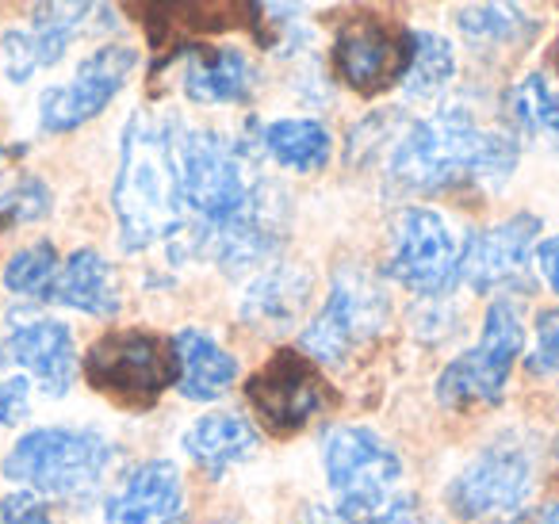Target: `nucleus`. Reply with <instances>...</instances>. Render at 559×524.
<instances>
[{
  "label": "nucleus",
  "mask_w": 559,
  "mask_h": 524,
  "mask_svg": "<svg viewBox=\"0 0 559 524\" xmlns=\"http://www.w3.org/2000/svg\"><path fill=\"white\" fill-rule=\"evenodd\" d=\"M261 146L292 172H322L334 157V139L319 119H272L261 127Z\"/></svg>",
  "instance_id": "obj_23"
},
{
  "label": "nucleus",
  "mask_w": 559,
  "mask_h": 524,
  "mask_svg": "<svg viewBox=\"0 0 559 524\" xmlns=\"http://www.w3.org/2000/svg\"><path fill=\"white\" fill-rule=\"evenodd\" d=\"M50 211V188L43 184L39 177H27L20 180L16 188L0 195V223L12 226V223H35Z\"/></svg>",
  "instance_id": "obj_28"
},
{
  "label": "nucleus",
  "mask_w": 559,
  "mask_h": 524,
  "mask_svg": "<svg viewBox=\"0 0 559 524\" xmlns=\"http://www.w3.org/2000/svg\"><path fill=\"white\" fill-rule=\"evenodd\" d=\"M388 322V295L365 269H337L319 318L304 330V353L319 364H342Z\"/></svg>",
  "instance_id": "obj_9"
},
{
  "label": "nucleus",
  "mask_w": 559,
  "mask_h": 524,
  "mask_svg": "<svg viewBox=\"0 0 559 524\" xmlns=\"http://www.w3.org/2000/svg\"><path fill=\"white\" fill-rule=\"evenodd\" d=\"M0 524H58L55 509L39 498V493H9L0 498Z\"/></svg>",
  "instance_id": "obj_30"
},
{
  "label": "nucleus",
  "mask_w": 559,
  "mask_h": 524,
  "mask_svg": "<svg viewBox=\"0 0 559 524\" xmlns=\"http://www.w3.org/2000/svg\"><path fill=\"white\" fill-rule=\"evenodd\" d=\"M551 73H556V81H559V35H556V43H551Z\"/></svg>",
  "instance_id": "obj_35"
},
{
  "label": "nucleus",
  "mask_w": 559,
  "mask_h": 524,
  "mask_svg": "<svg viewBox=\"0 0 559 524\" xmlns=\"http://www.w3.org/2000/svg\"><path fill=\"white\" fill-rule=\"evenodd\" d=\"M246 398L272 432H296L322 414L330 402V386L304 353H276L246 383Z\"/></svg>",
  "instance_id": "obj_13"
},
{
  "label": "nucleus",
  "mask_w": 559,
  "mask_h": 524,
  "mask_svg": "<svg viewBox=\"0 0 559 524\" xmlns=\"http://www.w3.org/2000/svg\"><path fill=\"white\" fill-rule=\"evenodd\" d=\"M536 238H540L536 215H513L506 223L472 234L464 241L460 279H467V287L479 295H502L510 287H521L536 257Z\"/></svg>",
  "instance_id": "obj_15"
},
{
  "label": "nucleus",
  "mask_w": 559,
  "mask_h": 524,
  "mask_svg": "<svg viewBox=\"0 0 559 524\" xmlns=\"http://www.w3.org/2000/svg\"><path fill=\"white\" fill-rule=\"evenodd\" d=\"M185 513V478L177 463L146 460L123 475L108 498V524H173Z\"/></svg>",
  "instance_id": "obj_17"
},
{
  "label": "nucleus",
  "mask_w": 559,
  "mask_h": 524,
  "mask_svg": "<svg viewBox=\"0 0 559 524\" xmlns=\"http://www.w3.org/2000/svg\"><path fill=\"white\" fill-rule=\"evenodd\" d=\"M518 139L498 127H483L472 111L444 108L429 119L403 123L388 150L391 184L406 192H452L460 184H506L518 169Z\"/></svg>",
  "instance_id": "obj_2"
},
{
  "label": "nucleus",
  "mask_w": 559,
  "mask_h": 524,
  "mask_svg": "<svg viewBox=\"0 0 559 524\" xmlns=\"http://www.w3.org/2000/svg\"><path fill=\"white\" fill-rule=\"evenodd\" d=\"M173 524H180V521H173Z\"/></svg>",
  "instance_id": "obj_37"
},
{
  "label": "nucleus",
  "mask_w": 559,
  "mask_h": 524,
  "mask_svg": "<svg viewBox=\"0 0 559 524\" xmlns=\"http://www.w3.org/2000/svg\"><path fill=\"white\" fill-rule=\"evenodd\" d=\"M100 12L104 9H96V4H39L32 16V27H12L0 39L4 78L12 85H27L35 73L62 62L73 39H81L85 32H96V24H88V20H96Z\"/></svg>",
  "instance_id": "obj_14"
},
{
  "label": "nucleus",
  "mask_w": 559,
  "mask_h": 524,
  "mask_svg": "<svg viewBox=\"0 0 559 524\" xmlns=\"http://www.w3.org/2000/svg\"><path fill=\"white\" fill-rule=\"evenodd\" d=\"M456 27L475 47L502 50V47H513V43L533 39L536 20H528L525 12L513 9V4H467V9H456Z\"/></svg>",
  "instance_id": "obj_25"
},
{
  "label": "nucleus",
  "mask_w": 559,
  "mask_h": 524,
  "mask_svg": "<svg viewBox=\"0 0 559 524\" xmlns=\"http://www.w3.org/2000/svg\"><path fill=\"white\" fill-rule=\"evenodd\" d=\"M506 111L521 134L559 146V88L544 73H528L518 85H510Z\"/></svg>",
  "instance_id": "obj_24"
},
{
  "label": "nucleus",
  "mask_w": 559,
  "mask_h": 524,
  "mask_svg": "<svg viewBox=\"0 0 559 524\" xmlns=\"http://www.w3.org/2000/svg\"><path fill=\"white\" fill-rule=\"evenodd\" d=\"M307 299H311V279L299 269L280 264V269L264 272V276H257L249 284L246 299H241V318L253 322L261 333H276L296 322Z\"/></svg>",
  "instance_id": "obj_22"
},
{
  "label": "nucleus",
  "mask_w": 559,
  "mask_h": 524,
  "mask_svg": "<svg viewBox=\"0 0 559 524\" xmlns=\"http://www.w3.org/2000/svg\"><path fill=\"white\" fill-rule=\"evenodd\" d=\"M525 524H559V501H551V505H544L540 513H533Z\"/></svg>",
  "instance_id": "obj_34"
},
{
  "label": "nucleus",
  "mask_w": 559,
  "mask_h": 524,
  "mask_svg": "<svg viewBox=\"0 0 559 524\" xmlns=\"http://www.w3.org/2000/svg\"><path fill=\"white\" fill-rule=\"evenodd\" d=\"M173 356H177V391L188 402H215L238 379V360L207 337L203 330H177L173 337Z\"/></svg>",
  "instance_id": "obj_19"
},
{
  "label": "nucleus",
  "mask_w": 559,
  "mask_h": 524,
  "mask_svg": "<svg viewBox=\"0 0 559 524\" xmlns=\"http://www.w3.org/2000/svg\"><path fill=\"white\" fill-rule=\"evenodd\" d=\"M464 246L452 234L449 218L433 207H406L391 230L388 272L414 295L441 299L460 284Z\"/></svg>",
  "instance_id": "obj_10"
},
{
  "label": "nucleus",
  "mask_w": 559,
  "mask_h": 524,
  "mask_svg": "<svg viewBox=\"0 0 559 524\" xmlns=\"http://www.w3.org/2000/svg\"><path fill=\"white\" fill-rule=\"evenodd\" d=\"M180 223L165 249L177 264L211 261L226 272L257 269L280 249V203L253 154L218 131L169 119Z\"/></svg>",
  "instance_id": "obj_1"
},
{
  "label": "nucleus",
  "mask_w": 559,
  "mask_h": 524,
  "mask_svg": "<svg viewBox=\"0 0 559 524\" xmlns=\"http://www.w3.org/2000/svg\"><path fill=\"white\" fill-rule=\"evenodd\" d=\"M525 353V322L510 299H495L483 318V333L467 353H460L437 379V398L449 409H483L502 402L518 356Z\"/></svg>",
  "instance_id": "obj_6"
},
{
  "label": "nucleus",
  "mask_w": 559,
  "mask_h": 524,
  "mask_svg": "<svg viewBox=\"0 0 559 524\" xmlns=\"http://www.w3.org/2000/svg\"><path fill=\"white\" fill-rule=\"evenodd\" d=\"M456 78V47L437 32H414V58L403 93L411 100H437Z\"/></svg>",
  "instance_id": "obj_26"
},
{
  "label": "nucleus",
  "mask_w": 559,
  "mask_h": 524,
  "mask_svg": "<svg viewBox=\"0 0 559 524\" xmlns=\"http://www.w3.org/2000/svg\"><path fill=\"white\" fill-rule=\"evenodd\" d=\"M357 524H441L418 498H391L380 513H372L368 521Z\"/></svg>",
  "instance_id": "obj_32"
},
{
  "label": "nucleus",
  "mask_w": 559,
  "mask_h": 524,
  "mask_svg": "<svg viewBox=\"0 0 559 524\" xmlns=\"http://www.w3.org/2000/svg\"><path fill=\"white\" fill-rule=\"evenodd\" d=\"M111 203H116L119 246L127 253H142L157 241H169V234L177 230L180 207L169 154V119L150 123L142 111L127 119Z\"/></svg>",
  "instance_id": "obj_3"
},
{
  "label": "nucleus",
  "mask_w": 559,
  "mask_h": 524,
  "mask_svg": "<svg viewBox=\"0 0 559 524\" xmlns=\"http://www.w3.org/2000/svg\"><path fill=\"white\" fill-rule=\"evenodd\" d=\"M414 58V32L388 20H349L334 39V70L360 96H380L403 85Z\"/></svg>",
  "instance_id": "obj_12"
},
{
  "label": "nucleus",
  "mask_w": 559,
  "mask_h": 524,
  "mask_svg": "<svg viewBox=\"0 0 559 524\" xmlns=\"http://www.w3.org/2000/svg\"><path fill=\"white\" fill-rule=\"evenodd\" d=\"M536 269H540L544 284L559 295V234L556 238H544L540 246H536Z\"/></svg>",
  "instance_id": "obj_33"
},
{
  "label": "nucleus",
  "mask_w": 559,
  "mask_h": 524,
  "mask_svg": "<svg viewBox=\"0 0 559 524\" xmlns=\"http://www.w3.org/2000/svg\"><path fill=\"white\" fill-rule=\"evenodd\" d=\"M0 364L24 368L50 398H62L78 376V348H73L70 325L55 318H32V322L12 325L9 337L0 341Z\"/></svg>",
  "instance_id": "obj_16"
},
{
  "label": "nucleus",
  "mask_w": 559,
  "mask_h": 524,
  "mask_svg": "<svg viewBox=\"0 0 559 524\" xmlns=\"http://www.w3.org/2000/svg\"><path fill=\"white\" fill-rule=\"evenodd\" d=\"M261 437L257 429L238 414H203L192 429L180 437V448L188 452V460L203 471V475L218 478L230 467L246 463L257 452Z\"/></svg>",
  "instance_id": "obj_20"
},
{
  "label": "nucleus",
  "mask_w": 559,
  "mask_h": 524,
  "mask_svg": "<svg viewBox=\"0 0 559 524\" xmlns=\"http://www.w3.org/2000/svg\"><path fill=\"white\" fill-rule=\"evenodd\" d=\"M139 55L131 47H100L73 70L66 85H50L39 96V127L47 134H66L96 119L131 81Z\"/></svg>",
  "instance_id": "obj_11"
},
{
  "label": "nucleus",
  "mask_w": 559,
  "mask_h": 524,
  "mask_svg": "<svg viewBox=\"0 0 559 524\" xmlns=\"http://www.w3.org/2000/svg\"><path fill=\"white\" fill-rule=\"evenodd\" d=\"M85 376L108 398L123 406L146 409L177 386V356L173 341H162L146 330H116L93 341L85 353Z\"/></svg>",
  "instance_id": "obj_8"
},
{
  "label": "nucleus",
  "mask_w": 559,
  "mask_h": 524,
  "mask_svg": "<svg viewBox=\"0 0 559 524\" xmlns=\"http://www.w3.org/2000/svg\"><path fill=\"white\" fill-rule=\"evenodd\" d=\"M111 463V444L104 432L81 425H43L12 444L0 463V475L9 483L27 486L32 493L81 501L100 486Z\"/></svg>",
  "instance_id": "obj_4"
},
{
  "label": "nucleus",
  "mask_w": 559,
  "mask_h": 524,
  "mask_svg": "<svg viewBox=\"0 0 559 524\" xmlns=\"http://www.w3.org/2000/svg\"><path fill=\"white\" fill-rule=\"evenodd\" d=\"M253 62L234 47L180 50V88L195 104H241L253 93Z\"/></svg>",
  "instance_id": "obj_18"
},
{
  "label": "nucleus",
  "mask_w": 559,
  "mask_h": 524,
  "mask_svg": "<svg viewBox=\"0 0 559 524\" xmlns=\"http://www.w3.org/2000/svg\"><path fill=\"white\" fill-rule=\"evenodd\" d=\"M533 371L548 379H559V307L540 314L536 322V348H533Z\"/></svg>",
  "instance_id": "obj_29"
},
{
  "label": "nucleus",
  "mask_w": 559,
  "mask_h": 524,
  "mask_svg": "<svg viewBox=\"0 0 559 524\" xmlns=\"http://www.w3.org/2000/svg\"><path fill=\"white\" fill-rule=\"evenodd\" d=\"M50 302H62L88 318H111L119 310V279L116 269L96 249H78L62 261Z\"/></svg>",
  "instance_id": "obj_21"
},
{
  "label": "nucleus",
  "mask_w": 559,
  "mask_h": 524,
  "mask_svg": "<svg viewBox=\"0 0 559 524\" xmlns=\"http://www.w3.org/2000/svg\"><path fill=\"white\" fill-rule=\"evenodd\" d=\"M32 414V383L24 376L0 379V425H20Z\"/></svg>",
  "instance_id": "obj_31"
},
{
  "label": "nucleus",
  "mask_w": 559,
  "mask_h": 524,
  "mask_svg": "<svg viewBox=\"0 0 559 524\" xmlns=\"http://www.w3.org/2000/svg\"><path fill=\"white\" fill-rule=\"evenodd\" d=\"M322 467L334 493V509L349 521H368L380 513L403 483L399 452L365 425H334L322 440Z\"/></svg>",
  "instance_id": "obj_5"
},
{
  "label": "nucleus",
  "mask_w": 559,
  "mask_h": 524,
  "mask_svg": "<svg viewBox=\"0 0 559 524\" xmlns=\"http://www.w3.org/2000/svg\"><path fill=\"white\" fill-rule=\"evenodd\" d=\"M536 486V452L525 437L506 432L490 440L449 483V505L464 521H510L525 509Z\"/></svg>",
  "instance_id": "obj_7"
},
{
  "label": "nucleus",
  "mask_w": 559,
  "mask_h": 524,
  "mask_svg": "<svg viewBox=\"0 0 559 524\" xmlns=\"http://www.w3.org/2000/svg\"><path fill=\"white\" fill-rule=\"evenodd\" d=\"M58 272H62L58 249L50 241H35V246H24L9 257V264H4V287L12 295H24V299H50Z\"/></svg>",
  "instance_id": "obj_27"
},
{
  "label": "nucleus",
  "mask_w": 559,
  "mask_h": 524,
  "mask_svg": "<svg viewBox=\"0 0 559 524\" xmlns=\"http://www.w3.org/2000/svg\"><path fill=\"white\" fill-rule=\"evenodd\" d=\"M0 162H4V146H0Z\"/></svg>",
  "instance_id": "obj_36"
}]
</instances>
